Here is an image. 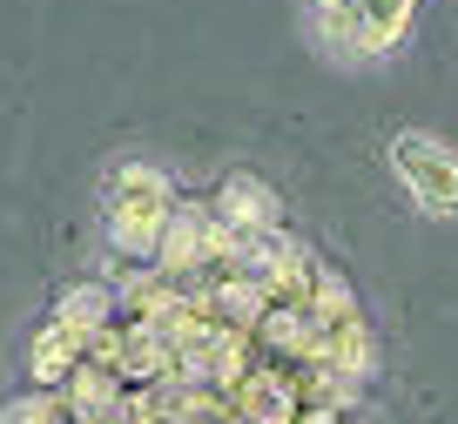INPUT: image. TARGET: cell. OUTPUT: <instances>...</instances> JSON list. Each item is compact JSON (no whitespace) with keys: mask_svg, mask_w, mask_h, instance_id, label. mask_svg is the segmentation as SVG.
Segmentation results:
<instances>
[{"mask_svg":"<svg viewBox=\"0 0 458 424\" xmlns=\"http://www.w3.org/2000/svg\"><path fill=\"white\" fill-rule=\"evenodd\" d=\"M175 209H182V202H175L169 169H156V162H142V156L114 162V169L101 175V223H108L114 250L135 256V269H156Z\"/></svg>","mask_w":458,"mask_h":424,"instance_id":"1","label":"cell"},{"mask_svg":"<svg viewBox=\"0 0 458 424\" xmlns=\"http://www.w3.org/2000/svg\"><path fill=\"white\" fill-rule=\"evenodd\" d=\"M28 364H34V384H41V391H68L74 370L88 364V337L68 330V324H41L34 343H28Z\"/></svg>","mask_w":458,"mask_h":424,"instance_id":"6","label":"cell"},{"mask_svg":"<svg viewBox=\"0 0 458 424\" xmlns=\"http://www.w3.org/2000/svg\"><path fill=\"white\" fill-rule=\"evenodd\" d=\"M114 310H122V297H114L108 283H74V290H61V303H55V324L81 330V337L95 343L101 330H114Z\"/></svg>","mask_w":458,"mask_h":424,"instance_id":"7","label":"cell"},{"mask_svg":"<svg viewBox=\"0 0 458 424\" xmlns=\"http://www.w3.org/2000/svg\"><path fill=\"white\" fill-rule=\"evenodd\" d=\"M418 0H303V28H310L317 55L337 68H377L411 41Z\"/></svg>","mask_w":458,"mask_h":424,"instance_id":"2","label":"cell"},{"mask_svg":"<svg viewBox=\"0 0 458 424\" xmlns=\"http://www.w3.org/2000/svg\"><path fill=\"white\" fill-rule=\"evenodd\" d=\"M216 223L229 229V236H276V223H284V202H276V189L263 182V175L250 169H229L216 175Z\"/></svg>","mask_w":458,"mask_h":424,"instance_id":"4","label":"cell"},{"mask_svg":"<svg viewBox=\"0 0 458 424\" xmlns=\"http://www.w3.org/2000/svg\"><path fill=\"white\" fill-rule=\"evenodd\" d=\"M229 418L236 424H297L303 418L297 384L276 377V370H250V377L229 391Z\"/></svg>","mask_w":458,"mask_h":424,"instance_id":"5","label":"cell"},{"mask_svg":"<svg viewBox=\"0 0 458 424\" xmlns=\"http://www.w3.org/2000/svg\"><path fill=\"white\" fill-rule=\"evenodd\" d=\"M297 424H344V418H324V411H317V418H297Z\"/></svg>","mask_w":458,"mask_h":424,"instance_id":"8","label":"cell"},{"mask_svg":"<svg viewBox=\"0 0 458 424\" xmlns=\"http://www.w3.org/2000/svg\"><path fill=\"white\" fill-rule=\"evenodd\" d=\"M385 162H391V175L404 182V196H411L425 216L458 223V148L452 141L425 135V128H398V135L385 141Z\"/></svg>","mask_w":458,"mask_h":424,"instance_id":"3","label":"cell"}]
</instances>
